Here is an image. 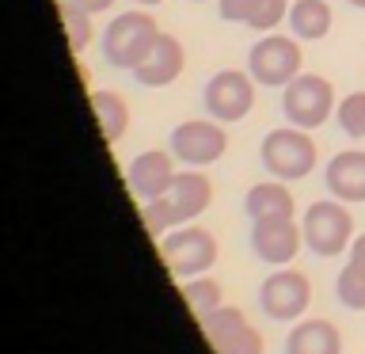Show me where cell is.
I'll return each instance as SVG.
<instances>
[{
	"instance_id": "obj_6",
	"label": "cell",
	"mask_w": 365,
	"mask_h": 354,
	"mask_svg": "<svg viewBox=\"0 0 365 354\" xmlns=\"http://www.w3.org/2000/svg\"><path fill=\"white\" fill-rule=\"evenodd\" d=\"M247 73L262 88H285L301 76V42L289 34H262L247 54Z\"/></svg>"
},
{
	"instance_id": "obj_4",
	"label": "cell",
	"mask_w": 365,
	"mask_h": 354,
	"mask_svg": "<svg viewBox=\"0 0 365 354\" xmlns=\"http://www.w3.org/2000/svg\"><path fill=\"white\" fill-rule=\"evenodd\" d=\"M304 248L316 256H342L354 244V217L346 213V202L339 198H319L304 210Z\"/></svg>"
},
{
	"instance_id": "obj_22",
	"label": "cell",
	"mask_w": 365,
	"mask_h": 354,
	"mask_svg": "<svg viewBox=\"0 0 365 354\" xmlns=\"http://www.w3.org/2000/svg\"><path fill=\"white\" fill-rule=\"evenodd\" d=\"M57 16H61L68 50L80 54V50H84V46L91 42V11H84V8L76 4V0H57Z\"/></svg>"
},
{
	"instance_id": "obj_20",
	"label": "cell",
	"mask_w": 365,
	"mask_h": 354,
	"mask_svg": "<svg viewBox=\"0 0 365 354\" xmlns=\"http://www.w3.org/2000/svg\"><path fill=\"white\" fill-rule=\"evenodd\" d=\"M91 114H96L107 145L122 141V133L130 130V107H125L118 91H91Z\"/></svg>"
},
{
	"instance_id": "obj_11",
	"label": "cell",
	"mask_w": 365,
	"mask_h": 354,
	"mask_svg": "<svg viewBox=\"0 0 365 354\" xmlns=\"http://www.w3.org/2000/svg\"><path fill=\"white\" fill-rule=\"evenodd\" d=\"M228 148V133L221 122H182L171 130V153L182 164L205 168L213 160H221Z\"/></svg>"
},
{
	"instance_id": "obj_15",
	"label": "cell",
	"mask_w": 365,
	"mask_h": 354,
	"mask_svg": "<svg viewBox=\"0 0 365 354\" xmlns=\"http://www.w3.org/2000/svg\"><path fill=\"white\" fill-rule=\"evenodd\" d=\"M324 183L339 202H365V153H335L324 168Z\"/></svg>"
},
{
	"instance_id": "obj_5",
	"label": "cell",
	"mask_w": 365,
	"mask_h": 354,
	"mask_svg": "<svg viewBox=\"0 0 365 354\" xmlns=\"http://www.w3.org/2000/svg\"><path fill=\"white\" fill-rule=\"evenodd\" d=\"M160 259L175 278H198L217 263V236L205 233L202 225H179L160 240Z\"/></svg>"
},
{
	"instance_id": "obj_13",
	"label": "cell",
	"mask_w": 365,
	"mask_h": 354,
	"mask_svg": "<svg viewBox=\"0 0 365 354\" xmlns=\"http://www.w3.org/2000/svg\"><path fill=\"white\" fill-rule=\"evenodd\" d=\"M175 153H164V148H148V153L133 156L130 171H125V179H130V191L137 194L141 202H153L160 194L171 191V183H175Z\"/></svg>"
},
{
	"instance_id": "obj_16",
	"label": "cell",
	"mask_w": 365,
	"mask_h": 354,
	"mask_svg": "<svg viewBox=\"0 0 365 354\" xmlns=\"http://www.w3.org/2000/svg\"><path fill=\"white\" fill-rule=\"evenodd\" d=\"M225 23H244L251 31H274L289 19V0H217Z\"/></svg>"
},
{
	"instance_id": "obj_2",
	"label": "cell",
	"mask_w": 365,
	"mask_h": 354,
	"mask_svg": "<svg viewBox=\"0 0 365 354\" xmlns=\"http://www.w3.org/2000/svg\"><path fill=\"white\" fill-rule=\"evenodd\" d=\"M156 34H160V27L145 8L122 11V16H114L107 23V31H103V57H107L114 69H130L133 73V69L145 61V54L153 50Z\"/></svg>"
},
{
	"instance_id": "obj_17",
	"label": "cell",
	"mask_w": 365,
	"mask_h": 354,
	"mask_svg": "<svg viewBox=\"0 0 365 354\" xmlns=\"http://www.w3.org/2000/svg\"><path fill=\"white\" fill-rule=\"evenodd\" d=\"M285 354H342V331L331 320H297L289 339H285Z\"/></svg>"
},
{
	"instance_id": "obj_3",
	"label": "cell",
	"mask_w": 365,
	"mask_h": 354,
	"mask_svg": "<svg viewBox=\"0 0 365 354\" xmlns=\"http://www.w3.org/2000/svg\"><path fill=\"white\" fill-rule=\"evenodd\" d=\"M259 160L274 179L293 183V179H304L308 171L316 168L319 148H316L312 137H308V130H301V126H282V130H270L262 137Z\"/></svg>"
},
{
	"instance_id": "obj_7",
	"label": "cell",
	"mask_w": 365,
	"mask_h": 354,
	"mask_svg": "<svg viewBox=\"0 0 365 354\" xmlns=\"http://www.w3.org/2000/svg\"><path fill=\"white\" fill-rule=\"evenodd\" d=\"M282 111H285V122L289 126L316 130L335 111V88H331V80L316 76V73H301L293 84L282 88Z\"/></svg>"
},
{
	"instance_id": "obj_29",
	"label": "cell",
	"mask_w": 365,
	"mask_h": 354,
	"mask_svg": "<svg viewBox=\"0 0 365 354\" xmlns=\"http://www.w3.org/2000/svg\"><path fill=\"white\" fill-rule=\"evenodd\" d=\"M190 4H202V0H190Z\"/></svg>"
},
{
	"instance_id": "obj_26",
	"label": "cell",
	"mask_w": 365,
	"mask_h": 354,
	"mask_svg": "<svg viewBox=\"0 0 365 354\" xmlns=\"http://www.w3.org/2000/svg\"><path fill=\"white\" fill-rule=\"evenodd\" d=\"M76 4L84 8V11H91V16H99V11H107L114 0H76Z\"/></svg>"
},
{
	"instance_id": "obj_12",
	"label": "cell",
	"mask_w": 365,
	"mask_h": 354,
	"mask_svg": "<svg viewBox=\"0 0 365 354\" xmlns=\"http://www.w3.org/2000/svg\"><path fill=\"white\" fill-rule=\"evenodd\" d=\"M304 228L293 217H267V221H251V248L262 263L270 267H289L301 251Z\"/></svg>"
},
{
	"instance_id": "obj_28",
	"label": "cell",
	"mask_w": 365,
	"mask_h": 354,
	"mask_svg": "<svg viewBox=\"0 0 365 354\" xmlns=\"http://www.w3.org/2000/svg\"><path fill=\"white\" fill-rule=\"evenodd\" d=\"M350 4H354V8H361V11H365V0H350Z\"/></svg>"
},
{
	"instance_id": "obj_24",
	"label": "cell",
	"mask_w": 365,
	"mask_h": 354,
	"mask_svg": "<svg viewBox=\"0 0 365 354\" xmlns=\"http://www.w3.org/2000/svg\"><path fill=\"white\" fill-rule=\"evenodd\" d=\"M335 118L342 126V133L350 137H365V91H350V96L339 99Z\"/></svg>"
},
{
	"instance_id": "obj_23",
	"label": "cell",
	"mask_w": 365,
	"mask_h": 354,
	"mask_svg": "<svg viewBox=\"0 0 365 354\" xmlns=\"http://www.w3.org/2000/svg\"><path fill=\"white\" fill-rule=\"evenodd\" d=\"M335 297L346 308H365V270L361 267H354V263H346V267L339 270V278H335Z\"/></svg>"
},
{
	"instance_id": "obj_1",
	"label": "cell",
	"mask_w": 365,
	"mask_h": 354,
	"mask_svg": "<svg viewBox=\"0 0 365 354\" xmlns=\"http://www.w3.org/2000/svg\"><path fill=\"white\" fill-rule=\"evenodd\" d=\"M210 202H213V183L202 171H179L168 194L145 202V225H148V233L168 236V228L198 221L210 210Z\"/></svg>"
},
{
	"instance_id": "obj_14",
	"label": "cell",
	"mask_w": 365,
	"mask_h": 354,
	"mask_svg": "<svg viewBox=\"0 0 365 354\" xmlns=\"http://www.w3.org/2000/svg\"><path fill=\"white\" fill-rule=\"evenodd\" d=\"M182 65H187L182 42L175 39V34L160 31L156 42H153V50L145 54V61L133 69V76H137V84H145V88H168V84H175V80H179Z\"/></svg>"
},
{
	"instance_id": "obj_18",
	"label": "cell",
	"mask_w": 365,
	"mask_h": 354,
	"mask_svg": "<svg viewBox=\"0 0 365 354\" xmlns=\"http://www.w3.org/2000/svg\"><path fill=\"white\" fill-rule=\"evenodd\" d=\"M244 213L251 221H267V217H293V194L289 187L278 183H255L244 198Z\"/></svg>"
},
{
	"instance_id": "obj_9",
	"label": "cell",
	"mask_w": 365,
	"mask_h": 354,
	"mask_svg": "<svg viewBox=\"0 0 365 354\" xmlns=\"http://www.w3.org/2000/svg\"><path fill=\"white\" fill-rule=\"evenodd\" d=\"M202 103L213 122H240L255 107V76L240 73V69H221V73L210 76Z\"/></svg>"
},
{
	"instance_id": "obj_25",
	"label": "cell",
	"mask_w": 365,
	"mask_h": 354,
	"mask_svg": "<svg viewBox=\"0 0 365 354\" xmlns=\"http://www.w3.org/2000/svg\"><path fill=\"white\" fill-rule=\"evenodd\" d=\"M350 263L365 270V233H361V236H354V244H350Z\"/></svg>"
},
{
	"instance_id": "obj_19",
	"label": "cell",
	"mask_w": 365,
	"mask_h": 354,
	"mask_svg": "<svg viewBox=\"0 0 365 354\" xmlns=\"http://www.w3.org/2000/svg\"><path fill=\"white\" fill-rule=\"evenodd\" d=\"M289 31L301 42H316L331 31V4L327 0H293L289 4Z\"/></svg>"
},
{
	"instance_id": "obj_27",
	"label": "cell",
	"mask_w": 365,
	"mask_h": 354,
	"mask_svg": "<svg viewBox=\"0 0 365 354\" xmlns=\"http://www.w3.org/2000/svg\"><path fill=\"white\" fill-rule=\"evenodd\" d=\"M141 8H156V4H164V0H137Z\"/></svg>"
},
{
	"instance_id": "obj_8",
	"label": "cell",
	"mask_w": 365,
	"mask_h": 354,
	"mask_svg": "<svg viewBox=\"0 0 365 354\" xmlns=\"http://www.w3.org/2000/svg\"><path fill=\"white\" fill-rule=\"evenodd\" d=\"M259 305L270 320L293 324V320H301L304 308L312 305V282L293 267H278L274 274H267V282L259 285Z\"/></svg>"
},
{
	"instance_id": "obj_21",
	"label": "cell",
	"mask_w": 365,
	"mask_h": 354,
	"mask_svg": "<svg viewBox=\"0 0 365 354\" xmlns=\"http://www.w3.org/2000/svg\"><path fill=\"white\" fill-rule=\"evenodd\" d=\"M179 290H182V301L190 305V313L198 316V320L210 316V313H217V308L225 305L221 282H217V278H205V274H198V278H187Z\"/></svg>"
},
{
	"instance_id": "obj_10",
	"label": "cell",
	"mask_w": 365,
	"mask_h": 354,
	"mask_svg": "<svg viewBox=\"0 0 365 354\" xmlns=\"http://www.w3.org/2000/svg\"><path fill=\"white\" fill-rule=\"evenodd\" d=\"M205 339L217 354H262V335L247 324V316L232 305H221L217 313L198 320Z\"/></svg>"
}]
</instances>
